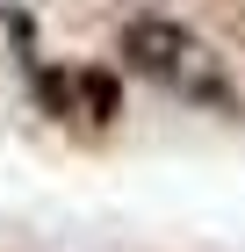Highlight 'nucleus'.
<instances>
[{"instance_id": "obj_1", "label": "nucleus", "mask_w": 245, "mask_h": 252, "mask_svg": "<svg viewBox=\"0 0 245 252\" xmlns=\"http://www.w3.org/2000/svg\"><path fill=\"white\" fill-rule=\"evenodd\" d=\"M115 58H123V72H137L144 87H159L180 108H202V116H224V123L245 116V94L231 79V65L173 15H130L115 29Z\"/></svg>"}, {"instance_id": "obj_2", "label": "nucleus", "mask_w": 245, "mask_h": 252, "mask_svg": "<svg viewBox=\"0 0 245 252\" xmlns=\"http://www.w3.org/2000/svg\"><path fill=\"white\" fill-rule=\"evenodd\" d=\"M22 87H29V101H36L51 123H79V94H72V65H51L43 51H22Z\"/></svg>"}, {"instance_id": "obj_3", "label": "nucleus", "mask_w": 245, "mask_h": 252, "mask_svg": "<svg viewBox=\"0 0 245 252\" xmlns=\"http://www.w3.org/2000/svg\"><path fill=\"white\" fill-rule=\"evenodd\" d=\"M72 94H79V116L94 130H115L123 123V79L108 65H72Z\"/></svg>"}]
</instances>
